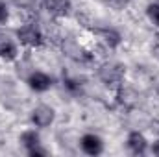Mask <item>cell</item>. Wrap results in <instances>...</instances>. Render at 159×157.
Segmentation results:
<instances>
[{"label":"cell","mask_w":159,"mask_h":157,"mask_svg":"<svg viewBox=\"0 0 159 157\" xmlns=\"http://www.w3.org/2000/svg\"><path fill=\"white\" fill-rule=\"evenodd\" d=\"M124 76V69L120 65H104L100 69V78L106 83H115Z\"/></svg>","instance_id":"6da1fadb"},{"label":"cell","mask_w":159,"mask_h":157,"mask_svg":"<svg viewBox=\"0 0 159 157\" xmlns=\"http://www.w3.org/2000/svg\"><path fill=\"white\" fill-rule=\"evenodd\" d=\"M17 35H19V39L22 41L24 44H30V46H35V44H39V43H41L39 32H37L34 26H26V28H20V30L17 32Z\"/></svg>","instance_id":"7a4b0ae2"},{"label":"cell","mask_w":159,"mask_h":157,"mask_svg":"<svg viewBox=\"0 0 159 157\" xmlns=\"http://www.w3.org/2000/svg\"><path fill=\"white\" fill-rule=\"evenodd\" d=\"M34 122L39 126V128H44V126H48L52 120H54V111L50 109V107H46V105H41L37 107L35 111H34Z\"/></svg>","instance_id":"3957f363"},{"label":"cell","mask_w":159,"mask_h":157,"mask_svg":"<svg viewBox=\"0 0 159 157\" xmlns=\"http://www.w3.org/2000/svg\"><path fill=\"white\" fill-rule=\"evenodd\" d=\"M81 146H83V150H85L89 155H96V154L102 152V142H100V139L94 137V135H85V137L81 139Z\"/></svg>","instance_id":"277c9868"},{"label":"cell","mask_w":159,"mask_h":157,"mask_svg":"<svg viewBox=\"0 0 159 157\" xmlns=\"http://www.w3.org/2000/svg\"><path fill=\"white\" fill-rule=\"evenodd\" d=\"M128 144H129V150H131L135 155H141V154H144V150H146V141H144V137H143L141 133H131L129 139H128Z\"/></svg>","instance_id":"5b68a950"},{"label":"cell","mask_w":159,"mask_h":157,"mask_svg":"<svg viewBox=\"0 0 159 157\" xmlns=\"http://www.w3.org/2000/svg\"><path fill=\"white\" fill-rule=\"evenodd\" d=\"M50 78L48 76H44V74H41V72H35L32 78H30V87L32 89H35V91H46L48 87H50Z\"/></svg>","instance_id":"8992f818"},{"label":"cell","mask_w":159,"mask_h":157,"mask_svg":"<svg viewBox=\"0 0 159 157\" xmlns=\"http://www.w3.org/2000/svg\"><path fill=\"white\" fill-rule=\"evenodd\" d=\"M63 50H65V54H69L70 57H74V59H83V50L78 46V43L74 39H67L63 43Z\"/></svg>","instance_id":"52a82bcc"},{"label":"cell","mask_w":159,"mask_h":157,"mask_svg":"<svg viewBox=\"0 0 159 157\" xmlns=\"http://www.w3.org/2000/svg\"><path fill=\"white\" fill-rule=\"evenodd\" d=\"M48 4V7L52 9V11H56V13H67L69 11V0H48L46 2Z\"/></svg>","instance_id":"ba28073f"},{"label":"cell","mask_w":159,"mask_h":157,"mask_svg":"<svg viewBox=\"0 0 159 157\" xmlns=\"http://www.w3.org/2000/svg\"><path fill=\"white\" fill-rule=\"evenodd\" d=\"M100 35H104V39H106V43L109 44V46H117L120 41V35L115 32V30H100L98 32Z\"/></svg>","instance_id":"9c48e42d"},{"label":"cell","mask_w":159,"mask_h":157,"mask_svg":"<svg viewBox=\"0 0 159 157\" xmlns=\"http://www.w3.org/2000/svg\"><path fill=\"white\" fill-rule=\"evenodd\" d=\"M22 142H24V146H26L28 150H32V148L39 146V137H37L35 133L28 131V133H24V135H22Z\"/></svg>","instance_id":"30bf717a"},{"label":"cell","mask_w":159,"mask_h":157,"mask_svg":"<svg viewBox=\"0 0 159 157\" xmlns=\"http://www.w3.org/2000/svg\"><path fill=\"white\" fill-rule=\"evenodd\" d=\"M0 56L2 57H6V59H13L15 57V46L11 44V43H2L0 44Z\"/></svg>","instance_id":"8fae6325"},{"label":"cell","mask_w":159,"mask_h":157,"mask_svg":"<svg viewBox=\"0 0 159 157\" xmlns=\"http://www.w3.org/2000/svg\"><path fill=\"white\" fill-rule=\"evenodd\" d=\"M148 17L159 26V6H148Z\"/></svg>","instance_id":"7c38bea8"},{"label":"cell","mask_w":159,"mask_h":157,"mask_svg":"<svg viewBox=\"0 0 159 157\" xmlns=\"http://www.w3.org/2000/svg\"><path fill=\"white\" fill-rule=\"evenodd\" d=\"M107 2H109L115 9H122V7L128 4V0H107Z\"/></svg>","instance_id":"4fadbf2b"},{"label":"cell","mask_w":159,"mask_h":157,"mask_svg":"<svg viewBox=\"0 0 159 157\" xmlns=\"http://www.w3.org/2000/svg\"><path fill=\"white\" fill-rule=\"evenodd\" d=\"M6 19H7V9H6V6L0 2V22H6Z\"/></svg>","instance_id":"5bb4252c"},{"label":"cell","mask_w":159,"mask_h":157,"mask_svg":"<svg viewBox=\"0 0 159 157\" xmlns=\"http://www.w3.org/2000/svg\"><path fill=\"white\" fill-rule=\"evenodd\" d=\"M30 154H32V155H46V150H43V148H39V146H35V148L30 150Z\"/></svg>","instance_id":"9a60e30c"},{"label":"cell","mask_w":159,"mask_h":157,"mask_svg":"<svg viewBox=\"0 0 159 157\" xmlns=\"http://www.w3.org/2000/svg\"><path fill=\"white\" fill-rule=\"evenodd\" d=\"M154 54H156V57L159 59V35H157V39H156V46H154Z\"/></svg>","instance_id":"2e32d148"},{"label":"cell","mask_w":159,"mask_h":157,"mask_svg":"<svg viewBox=\"0 0 159 157\" xmlns=\"http://www.w3.org/2000/svg\"><path fill=\"white\" fill-rule=\"evenodd\" d=\"M154 154H156V155H159V142L154 146Z\"/></svg>","instance_id":"e0dca14e"},{"label":"cell","mask_w":159,"mask_h":157,"mask_svg":"<svg viewBox=\"0 0 159 157\" xmlns=\"http://www.w3.org/2000/svg\"><path fill=\"white\" fill-rule=\"evenodd\" d=\"M157 92H159V85H157Z\"/></svg>","instance_id":"ac0fdd59"},{"label":"cell","mask_w":159,"mask_h":157,"mask_svg":"<svg viewBox=\"0 0 159 157\" xmlns=\"http://www.w3.org/2000/svg\"><path fill=\"white\" fill-rule=\"evenodd\" d=\"M157 6H159V4H157Z\"/></svg>","instance_id":"d6986e66"}]
</instances>
